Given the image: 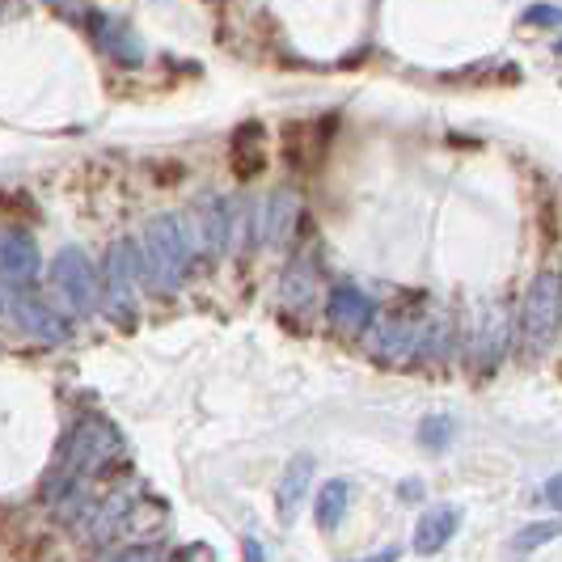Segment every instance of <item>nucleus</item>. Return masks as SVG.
<instances>
[{
    "label": "nucleus",
    "instance_id": "nucleus-1",
    "mask_svg": "<svg viewBox=\"0 0 562 562\" xmlns=\"http://www.w3.org/2000/svg\"><path fill=\"white\" fill-rule=\"evenodd\" d=\"M144 267L153 271L157 288H178L191 267V233H182L178 216H161L144 233Z\"/></svg>",
    "mask_w": 562,
    "mask_h": 562
},
{
    "label": "nucleus",
    "instance_id": "nucleus-2",
    "mask_svg": "<svg viewBox=\"0 0 562 562\" xmlns=\"http://www.w3.org/2000/svg\"><path fill=\"white\" fill-rule=\"evenodd\" d=\"M114 449H119V440H114L111 427H102V423H81V427L68 436L64 452H59V461H56V470H52L47 491H52L56 482H59V491H64L72 479H81V474H89L93 465H102Z\"/></svg>",
    "mask_w": 562,
    "mask_h": 562
},
{
    "label": "nucleus",
    "instance_id": "nucleus-3",
    "mask_svg": "<svg viewBox=\"0 0 562 562\" xmlns=\"http://www.w3.org/2000/svg\"><path fill=\"white\" fill-rule=\"evenodd\" d=\"M56 288L72 301V310L89 313L98 305V288H93V267H89V258H85L77 246L72 250H64L56 258Z\"/></svg>",
    "mask_w": 562,
    "mask_h": 562
},
{
    "label": "nucleus",
    "instance_id": "nucleus-4",
    "mask_svg": "<svg viewBox=\"0 0 562 562\" xmlns=\"http://www.w3.org/2000/svg\"><path fill=\"white\" fill-rule=\"evenodd\" d=\"M335 136V123L330 119H317V123H292L283 132V161L292 169H310L313 161H322L326 144Z\"/></svg>",
    "mask_w": 562,
    "mask_h": 562
},
{
    "label": "nucleus",
    "instance_id": "nucleus-5",
    "mask_svg": "<svg viewBox=\"0 0 562 562\" xmlns=\"http://www.w3.org/2000/svg\"><path fill=\"white\" fill-rule=\"evenodd\" d=\"M228 161H233V173L246 182V178H258L267 169V136L258 123H241L228 140Z\"/></svg>",
    "mask_w": 562,
    "mask_h": 562
},
{
    "label": "nucleus",
    "instance_id": "nucleus-6",
    "mask_svg": "<svg viewBox=\"0 0 562 562\" xmlns=\"http://www.w3.org/2000/svg\"><path fill=\"white\" fill-rule=\"evenodd\" d=\"M554 326H559V276L546 271V276H537L533 292H529V330L550 338Z\"/></svg>",
    "mask_w": 562,
    "mask_h": 562
},
{
    "label": "nucleus",
    "instance_id": "nucleus-7",
    "mask_svg": "<svg viewBox=\"0 0 562 562\" xmlns=\"http://www.w3.org/2000/svg\"><path fill=\"white\" fill-rule=\"evenodd\" d=\"M326 313H330V326L347 330V335H360L372 322V305H368L364 292H356V288H335L330 301H326Z\"/></svg>",
    "mask_w": 562,
    "mask_h": 562
},
{
    "label": "nucleus",
    "instance_id": "nucleus-8",
    "mask_svg": "<svg viewBox=\"0 0 562 562\" xmlns=\"http://www.w3.org/2000/svg\"><path fill=\"white\" fill-rule=\"evenodd\" d=\"M457 525H461V512H457L452 504H436L419 520V529H415V550H419V554H436V550H445V546H449V537L457 533Z\"/></svg>",
    "mask_w": 562,
    "mask_h": 562
},
{
    "label": "nucleus",
    "instance_id": "nucleus-9",
    "mask_svg": "<svg viewBox=\"0 0 562 562\" xmlns=\"http://www.w3.org/2000/svg\"><path fill=\"white\" fill-rule=\"evenodd\" d=\"M106 280H111V301L114 317H123V305L136 301V262H132V246H114L106 258Z\"/></svg>",
    "mask_w": 562,
    "mask_h": 562
},
{
    "label": "nucleus",
    "instance_id": "nucleus-10",
    "mask_svg": "<svg viewBox=\"0 0 562 562\" xmlns=\"http://www.w3.org/2000/svg\"><path fill=\"white\" fill-rule=\"evenodd\" d=\"M195 228H199V241H203L207 250H225L228 233H233V212H228V203H221V199L199 203Z\"/></svg>",
    "mask_w": 562,
    "mask_h": 562
},
{
    "label": "nucleus",
    "instance_id": "nucleus-11",
    "mask_svg": "<svg viewBox=\"0 0 562 562\" xmlns=\"http://www.w3.org/2000/svg\"><path fill=\"white\" fill-rule=\"evenodd\" d=\"M310 479H313V461L310 457H296L292 465H288V474H283L280 482V520L283 525H292L296 520V507H301V499H305V491H310Z\"/></svg>",
    "mask_w": 562,
    "mask_h": 562
},
{
    "label": "nucleus",
    "instance_id": "nucleus-12",
    "mask_svg": "<svg viewBox=\"0 0 562 562\" xmlns=\"http://www.w3.org/2000/svg\"><path fill=\"white\" fill-rule=\"evenodd\" d=\"M34 267H38L34 246H30L22 233H4V237H0V271L13 276V280H30Z\"/></svg>",
    "mask_w": 562,
    "mask_h": 562
},
{
    "label": "nucleus",
    "instance_id": "nucleus-13",
    "mask_svg": "<svg viewBox=\"0 0 562 562\" xmlns=\"http://www.w3.org/2000/svg\"><path fill=\"white\" fill-rule=\"evenodd\" d=\"M292 228H296V199L280 191L262 212V233H267V241H288Z\"/></svg>",
    "mask_w": 562,
    "mask_h": 562
},
{
    "label": "nucleus",
    "instance_id": "nucleus-14",
    "mask_svg": "<svg viewBox=\"0 0 562 562\" xmlns=\"http://www.w3.org/2000/svg\"><path fill=\"white\" fill-rule=\"evenodd\" d=\"M347 495H351V486L342 479H330L322 486V495H317V529L322 533H330L342 525V512H347Z\"/></svg>",
    "mask_w": 562,
    "mask_h": 562
},
{
    "label": "nucleus",
    "instance_id": "nucleus-15",
    "mask_svg": "<svg viewBox=\"0 0 562 562\" xmlns=\"http://www.w3.org/2000/svg\"><path fill=\"white\" fill-rule=\"evenodd\" d=\"M13 310H18V322H22V326H30L34 335H43V338H64V322H59V317H52V313L43 310L38 301H18Z\"/></svg>",
    "mask_w": 562,
    "mask_h": 562
},
{
    "label": "nucleus",
    "instance_id": "nucleus-16",
    "mask_svg": "<svg viewBox=\"0 0 562 562\" xmlns=\"http://www.w3.org/2000/svg\"><path fill=\"white\" fill-rule=\"evenodd\" d=\"M559 533V525L550 520V525H537V529H525V533L516 537V550H529V546H541V541H550V537Z\"/></svg>",
    "mask_w": 562,
    "mask_h": 562
},
{
    "label": "nucleus",
    "instance_id": "nucleus-17",
    "mask_svg": "<svg viewBox=\"0 0 562 562\" xmlns=\"http://www.w3.org/2000/svg\"><path fill=\"white\" fill-rule=\"evenodd\" d=\"M106 562H161V550L157 546H136V550H123V554H114Z\"/></svg>",
    "mask_w": 562,
    "mask_h": 562
},
{
    "label": "nucleus",
    "instance_id": "nucleus-18",
    "mask_svg": "<svg viewBox=\"0 0 562 562\" xmlns=\"http://www.w3.org/2000/svg\"><path fill=\"white\" fill-rule=\"evenodd\" d=\"M445 431H449V423L445 419L423 423V445H427V449H431V445H436V449H445V445H449V436H445Z\"/></svg>",
    "mask_w": 562,
    "mask_h": 562
},
{
    "label": "nucleus",
    "instance_id": "nucleus-19",
    "mask_svg": "<svg viewBox=\"0 0 562 562\" xmlns=\"http://www.w3.org/2000/svg\"><path fill=\"white\" fill-rule=\"evenodd\" d=\"M525 18H529V22H541V26H554V22H559V9H550V4H541V9H529Z\"/></svg>",
    "mask_w": 562,
    "mask_h": 562
},
{
    "label": "nucleus",
    "instance_id": "nucleus-20",
    "mask_svg": "<svg viewBox=\"0 0 562 562\" xmlns=\"http://www.w3.org/2000/svg\"><path fill=\"white\" fill-rule=\"evenodd\" d=\"M541 233H546V241H554V233H559V221H554V203H546V212H541Z\"/></svg>",
    "mask_w": 562,
    "mask_h": 562
},
{
    "label": "nucleus",
    "instance_id": "nucleus-21",
    "mask_svg": "<svg viewBox=\"0 0 562 562\" xmlns=\"http://www.w3.org/2000/svg\"><path fill=\"white\" fill-rule=\"evenodd\" d=\"M169 169H157V182H178L182 178V166L178 161H166Z\"/></svg>",
    "mask_w": 562,
    "mask_h": 562
},
{
    "label": "nucleus",
    "instance_id": "nucleus-22",
    "mask_svg": "<svg viewBox=\"0 0 562 562\" xmlns=\"http://www.w3.org/2000/svg\"><path fill=\"white\" fill-rule=\"evenodd\" d=\"M246 562H262V550H258L254 537H246Z\"/></svg>",
    "mask_w": 562,
    "mask_h": 562
},
{
    "label": "nucleus",
    "instance_id": "nucleus-23",
    "mask_svg": "<svg viewBox=\"0 0 562 562\" xmlns=\"http://www.w3.org/2000/svg\"><path fill=\"white\" fill-rule=\"evenodd\" d=\"M546 499H550V504H559V479L546 482Z\"/></svg>",
    "mask_w": 562,
    "mask_h": 562
},
{
    "label": "nucleus",
    "instance_id": "nucleus-24",
    "mask_svg": "<svg viewBox=\"0 0 562 562\" xmlns=\"http://www.w3.org/2000/svg\"><path fill=\"white\" fill-rule=\"evenodd\" d=\"M360 562H397L394 550H381V554H372V559H360Z\"/></svg>",
    "mask_w": 562,
    "mask_h": 562
}]
</instances>
